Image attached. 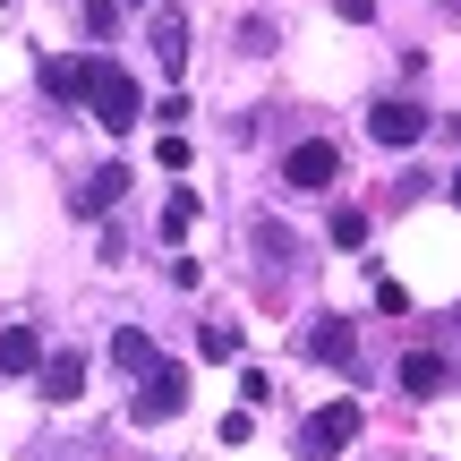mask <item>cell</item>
Returning <instances> with one entry per match:
<instances>
[{"instance_id":"6","label":"cell","mask_w":461,"mask_h":461,"mask_svg":"<svg viewBox=\"0 0 461 461\" xmlns=\"http://www.w3.org/2000/svg\"><path fill=\"white\" fill-rule=\"evenodd\" d=\"M367 137H376V146H419V137H428V112H419V103H376V112H367Z\"/></svg>"},{"instance_id":"5","label":"cell","mask_w":461,"mask_h":461,"mask_svg":"<svg viewBox=\"0 0 461 461\" xmlns=\"http://www.w3.org/2000/svg\"><path fill=\"white\" fill-rule=\"evenodd\" d=\"M299 350L325 359V367H350V359H359V333H350V316H316V325L299 333Z\"/></svg>"},{"instance_id":"1","label":"cell","mask_w":461,"mask_h":461,"mask_svg":"<svg viewBox=\"0 0 461 461\" xmlns=\"http://www.w3.org/2000/svg\"><path fill=\"white\" fill-rule=\"evenodd\" d=\"M86 112H95L112 137H129L137 120H146V95H137V77L120 60H86Z\"/></svg>"},{"instance_id":"13","label":"cell","mask_w":461,"mask_h":461,"mask_svg":"<svg viewBox=\"0 0 461 461\" xmlns=\"http://www.w3.org/2000/svg\"><path fill=\"white\" fill-rule=\"evenodd\" d=\"M112 359L129 367V376H146V367H154V342H146V333L129 325V333H112Z\"/></svg>"},{"instance_id":"9","label":"cell","mask_w":461,"mask_h":461,"mask_svg":"<svg viewBox=\"0 0 461 461\" xmlns=\"http://www.w3.org/2000/svg\"><path fill=\"white\" fill-rule=\"evenodd\" d=\"M453 384V367L436 359V350H411V359H402V393H419V402H436Z\"/></svg>"},{"instance_id":"14","label":"cell","mask_w":461,"mask_h":461,"mask_svg":"<svg viewBox=\"0 0 461 461\" xmlns=\"http://www.w3.org/2000/svg\"><path fill=\"white\" fill-rule=\"evenodd\" d=\"M333 248H367V214H359V205H342V214H333Z\"/></svg>"},{"instance_id":"7","label":"cell","mask_w":461,"mask_h":461,"mask_svg":"<svg viewBox=\"0 0 461 461\" xmlns=\"http://www.w3.org/2000/svg\"><path fill=\"white\" fill-rule=\"evenodd\" d=\"M120 188H129V171L103 163V171H86V180L68 188V205H77V214H103V205H120Z\"/></svg>"},{"instance_id":"4","label":"cell","mask_w":461,"mask_h":461,"mask_svg":"<svg viewBox=\"0 0 461 461\" xmlns=\"http://www.w3.org/2000/svg\"><path fill=\"white\" fill-rule=\"evenodd\" d=\"M282 180H291L299 197H316V188H333V180H342V154H333L325 137H308V146H291V163H282Z\"/></svg>"},{"instance_id":"12","label":"cell","mask_w":461,"mask_h":461,"mask_svg":"<svg viewBox=\"0 0 461 461\" xmlns=\"http://www.w3.org/2000/svg\"><path fill=\"white\" fill-rule=\"evenodd\" d=\"M43 95H60V103H86V60H43Z\"/></svg>"},{"instance_id":"16","label":"cell","mask_w":461,"mask_h":461,"mask_svg":"<svg viewBox=\"0 0 461 461\" xmlns=\"http://www.w3.org/2000/svg\"><path fill=\"white\" fill-rule=\"evenodd\" d=\"M197 342H205V359H230V350H240V333H230V325H205Z\"/></svg>"},{"instance_id":"19","label":"cell","mask_w":461,"mask_h":461,"mask_svg":"<svg viewBox=\"0 0 461 461\" xmlns=\"http://www.w3.org/2000/svg\"><path fill=\"white\" fill-rule=\"evenodd\" d=\"M453 205H461V171H453Z\"/></svg>"},{"instance_id":"18","label":"cell","mask_w":461,"mask_h":461,"mask_svg":"<svg viewBox=\"0 0 461 461\" xmlns=\"http://www.w3.org/2000/svg\"><path fill=\"white\" fill-rule=\"evenodd\" d=\"M333 9H342L350 26H367V17H376V0H333Z\"/></svg>"},{"instance_id":"15","label":"cell","mask_w":461,"mask_h":461,"mask_svg":"<svg viewBox=\"0 0 461 461\" xmlns=\"http://www.w3.org/2000/svg\"><path fill=\"white\" fill-rule=\"evenodd\" d=\"M188 222H197V197H188V188H180V197H171V205H163V230H171V240H180V230H188Z\"/></svg>"},{"instance_id":"11","label":"cell","mask_w":461,"mask_h":461,"mask_svg":"<svg viewBox=\"0 0 461 461\" xmlns=\"http://www.w3.org/2000/svg\"><path fill=\"white\" fill-rule=\"evenodd\" d=\"M154 60H163V68H180V60H188V17H171V9L154 17Z\"/></svg>"},{"instance_id":"10","label":"cell","mask_w":461,"mask_h":461,"mask_svg":"<svg viewBox=\"0 0 461 461\" xmlns=\"http://www.w3.org/2000/svg\"><path fill=\"white\" fill-rule=\"evenodd\" d=\"M43 393L51 402H77L86 393V350H51V359H43Z\"/></svg>"},{"instance_id":"17","label":"cell","mask_w":461,"mask_h":461,"mask_svg":"<svg viewBox=\"0 0 461 461\" xmlns=\"http://www.w3.org/2000/svg\"><path fill=\"white\" fill-rule=\"evenodd\" d=\"M112 9H120V0H86V26H95V34H112Z\"/></svg>"},{"instance_id":"3","label":"cell","mask_w":461,"mask_h":461,"mask_svg":"<svg viewBox=\"0 0 461 461\" xmlns=\"http://www.w3.org/2000/svg\"><path fill=\"white\" fill-rule=\"evenodd\" d=\"M342 445H359V402H325V411L299 428V453L308 461H333Z\"/></svg>"},{"instance_id":"2","label":"cell","mask_w":461,"mask_h":461,"mask_svg":"<svg viewBox=\"0 0 461 461\" xmlns=\"http://www.w3.org/2000/svg\"><path fill=\"white\" fill-rule=\"evenodd\" d=\"M180 411H188V376H180L171 359H154L146 376H137V402H129V419H137V428H163V419H180Z\"/></svg>"},{"instance_id":"8","label":"cell","mask_w":461,"mask_h":461,"mask_svg":"<svg viewBox=\"0 0 461 461\" xmlns=\"http://www.w3.org/2000/svg\"><path fill=\"white\" fill-rule=\"evenodd\" d=\"M34 367H43V333L9 325V333H0V376H34Z\"/></svg>"}]
</instances>
